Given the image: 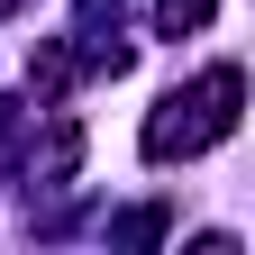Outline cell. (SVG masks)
Masks as SVG:
<instances>
[{"label":"cell","instance_id":"2","mask_svg":"<svg viewBox=\"0 0 255 255\" xmlns=\"http://www.w3.org/2000/svg\"><path fill=\"white\" fill-rule=\"evenodd\" d=\"M210 9H219V0H155V27L182 37V27H210Z\"/></svg>","mask_w":255,"mask_h":255},{"label":"cell","instance_id":"1","mask_svg":"<svg viewBox=\"0 0 255 255\" xmlns=\"http://www.w3.org/2000/svg\"><path fill=\"white\" fill-rule=\"evenodd\" d=\"M237 101H246V82H237V64H219V73H201V91H173L164 110L146 119V155L155 164H173V155H201V146H219L237 128Z\"/></svg>","mask_w":255,"mask_h":255}]
</instances>
